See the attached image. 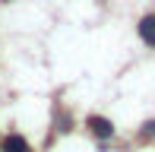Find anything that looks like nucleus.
Returning a JSON list of instances; mask_svg holds the SVG:
<instances>
[{
    "instance_id": "1",
    "label": "nucleus",
    "mask_w": 155,
    "mask_h": 152,
    "mask_svg": "<svg viewBox=\"0 0 155 152\" xmlns=\"http://www.w3.org/2000/svg\"><path fill=\"white\" fill-rule=\"evenodd\" d=\"M89 130L98 136V140H108V136H114V124L108 121V117H89Z\"/></svg>"
},
{
    "instance_id": "2",
    "label": "nucleus",
    "mask_w": 155,
    "mask_h": 152,
    "mask_svg": "<svg viewBox=\"0 0 155 152\" xmlns=\"http://www.w3.org/2000/svg\"><path fill=\"white\" fill-rule=\"evenodd\" d=\"M139 35H143L146 45H155V16H143V22H139Z\"/></svg>"
},
{
    "instance_id": "3",
    "label": "nucleus",
    "mask_w": 155,
    "mask_h": 152,
    "mask_svg": "<svg viewBox=\"0 0 155 152\" xmlns=\"http://www.w3.org/2000/svg\"><path fill=\"white\" fill-rule=\"evenodd\" d=\"M0 149H3V152H29V143H25L22 136L13 133V136H6V140H3V146H0Z\"/></svg>"
},
{
    "instance_id": "4",
    "label": "nucleus",
    "mask_w": 155,
    "mask_h": 152,
    "mask_svg": "<svg viewBox=\"0 0 155 152\" xmlns=\"http://www.w3.org/2000/svg\"><path fill=\"white\" fill-rule=\"evenodd\" d=\"M143 136H146V140H149V136H155V121H149V124L143 127Z\"/></svg>"
}]
</instances>
